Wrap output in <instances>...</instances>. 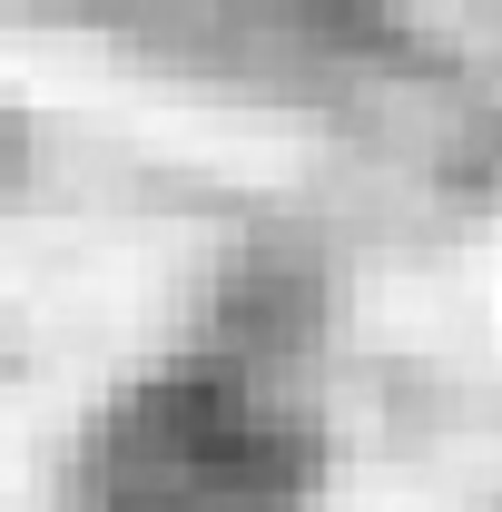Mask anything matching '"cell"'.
<instances>
[{"instance_id":"obj_1","label":"cell","mask_w":502,"mask_h":512,"mask_svg":"<svg viewBox=\"0 0 502 512\" xmlns=\"http://www.w3.org/2000/svg\"><path fill=\"white\" fill-rule=\"evenodd\" d=\"M89 512H325V444L256 365L178 355L99 414Z\"/></svg>"}]
</instances>
